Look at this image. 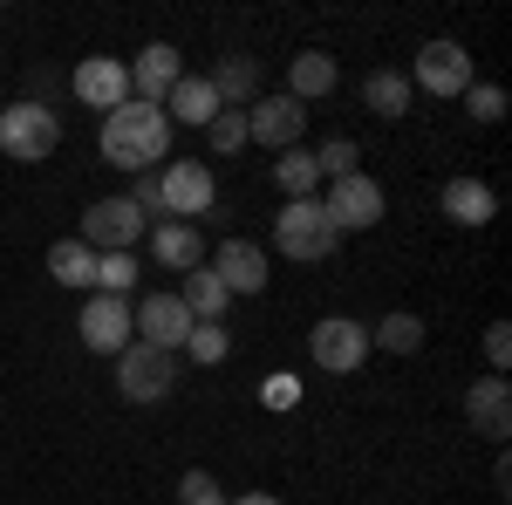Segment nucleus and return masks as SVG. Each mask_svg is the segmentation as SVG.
Wrapping results in <instances>:
<instances>
[{
    "label": "nucleus",
    "instance_id": "2",
    "mask_svg": "<svg viewBox=\"0 0 512 505\" xmlns=\"http://www.w3.org/2000/svg\"><path fill=\"white\" fill-rule=\"evenodd\" d=\"M55 144H62V117L41 96L0 110V151L14 157V164H41V157H55Z\"/></svg>",
    "mask_w": 512,
    "mask_h": 505
},
{
    "label": "nucleus",
    "instance_id": "18",
    "mask_svg": "<svg viewBox=\"0 0 512 505\" xmlns=\"http://www.w3.org/2000/svg\"><path fill=\"white\" fill-rule=\"evenodd\" d=\"M444 219H458V226H492V219H499V192H492L485 178H451V185H444Z\"/></svg>",
    "mask_w": 512,
    "mask_h": 505
},
{
    "label": "nucleus",
    "instance_id": "25",
    "mask_svg": "<svg viewBox=\"0 0 512 505\" xmlns=\"http://www.w3.org/2000/svg\"><path fill=\"white\" fill-rule=\"evenodd\" d=\"M48 273H55L62 287H82V294H89V280H96V253H89L82 239H55V246H48Z\"/></svg>",
    "mask_w": 512,
    "mask_h": 505
},
{
    "label": "nucleus",
    "instance_id": "26",
    "mask_svg": "<svg viewBox=\"0 0 512 505\" xmlns=\"http://www.w3.org/2000/svg\"><path fill=\"white\" fill-rule=\"evenodd\" d=\"M369 349H390V355H417L424 349V321H417V314H383V321H376V328H369Z\"/></svg>",
    "mask_w": 512,
    "mask_h": 505
},
{
    "label": "nucleus",
    "instance_id": "4",
    "mask_svg": "<svg viewBox=\"0 0 512 505\" xmlns=\"http://www.w3.org/2000/svg\"><path fill=\"white\" fill-rule=\"evenodd\" d=\"M117 389H123V403H164L178 389V355L151 349V342H130L117 355Z\"/></svg>",
    "mask_w": 512,
    "mask_h": 505
},
{
    "label": "nucleus",
    "instance_id": "29",
    "mask_svg": "<svg viewBox=\"0 0 512 505\" xmlns=\"http://www.w3.org/2000/svg\"><path fill=\"white\" fill-rule=\"evenodd\" d=\"M205 144L219 157H233V151H246V110H219V117L205 123Z\"/></svg>",
    "mask_w": 512,
    "mask_h": 505
},
{
    "label": "nucleus",
    "instance_id": "9",
    "mask_svg": "<svg viewBox=\"0 0 512 505\" xmlns=\"http://www.w3.org/2000/svg\"><path fill=\"white\" fill-rule=\"evenodd\" d=\"M130 328H137V342L178 355L185 342H192L198 321L185 314V301H178V294H144V301H130Z\"/></svg>",
    "mask_w": 512,
    "mask_h": 505
},
{
    "label": "nucleus",
    "instance_id": "14",
    "mask_svg": "<svg viewBox=\"0 0 512 505\" xmlns=\"http://www.w3.org/2000/svg\"><path fill=\"white\" fill-rule=\"evenodd\" d=\"M69 82H76L82 103H89V110H103V117L130 103V62H117V55H89Z\"/></svg>",
    "mask_w": 512,
    "mask_h": 505
},
{
    "label": "nucleus",
    "instance_id": "8",
    "mask_svg": "<svg viewBox=\"0 0 512 505\" xmlns=\"http://www.w3.org/2000/svg\"><path fill=\"white\" fill-rule=\"evenodd\" d=\"M82 246H89V253H130V246H137V239H144V212H137V205H130V198H96V205H89V212H82Z\"/></svg>",
    "mask_w": 512,
    "mask_h": 505
},
{
    "label": "nucleus",
    "instance_id": "32",
    "mask_svg": "<svg viewBox=\"0 0 512 505\" xmlns=\"http://www.w3.org/2000/svg\"><path fill=\"white\" fill-rule=\"evenodd\" d=\"M315 164H321V178H349L355 171V144L349 137H328V144L315 151Z\"/></svg>",
    "mask_w": 512,
    "mask_h": 505
},
{
    "label": "nucleus",
    "instance_id": "13",
    "mask_svg": "<svg viewBox=\"0 0 512 505\" xmlns=\"http://www.w3.org/2000/svg\"><path fill=\"white\" fill-rule=\"evenodd\" d=\"M178 76H185V55H178L171 41H144V55L130 62V96L164 110V96L178 89Z\"/></svg>",
    "mask_w": 512,
    "mask_h": 505
},
{
    "label": "nucleus",
    "instance_id": "3",
    "mask_svg": "<svg viewBox=\"0 0 512 505\" xmlns=\"http://www.w3.org/2000/svg\"><path fill=\"white\" fill-rule=\"evenodd\" d=\"M274 246L287 260H328V253L342 246V233H335V219L321 212V198H287L280 219H274Z\"/></svg>",
    "mask_w": 512,
    "mask_h": 505
},
{
    "label": "nucleus",
    "instance_id": "31",
    "mask_svg": "<svg viewBox=\"0 0 512 505\" xmlns=\"http://www.w3.org/2000/svg\"><path fill=\"white\" fill-rule=\"evenodd\" d=\"M178 505H226V492H219L212 471H185L178 478Z\"/></svg>",
    "mask_w": 512,
    "mask_h": 505
},
{
    "label": "nucleus",
    "instance_id": "17",
    "mask_svg": "<svg viewBox=\"0 0 512 505\" xmlns=\"http://www.w3.org/2000/svg\"><path fill=\"white\" fill-rule=\"evenodd\" d=\"M151 260H158L164 273L205 267V253H198V226H185V219H158V226H151Z\"/></svg>",
    "mask_w": 512,
    "mask_h": 505
},
{
    "label": "nucleus",
    "instance_id": "21",
    "mask_svg": "<svg viewBox=\"0 0 512 505\" xmlns=\"http://www.w3.org/2000/svg\"><path fill=\"white\" fill-rule=\"evenodd\" d=\"M410 76L403 69H376V76H362V110H376L383 123H396V117H410Z\"/></svg>",
    "mask_w": 512,
    "mask_h": 505
},
{
    "label": "nucleus",
    "instance_id": "1",
    "mask_svg": "<svg viewBox=\"0 0 512 505\" xmlns=\"http://www.w3.org/2000/svg\"><path fill=\"white\" fill-rule=\"evenodd\" d=\"M103 157L117 164V171H137L144 178V164H171V117H164L158 103H123V110H110L103 117Z\"/></svg>",
    "mask_w": 512,
    "mask_h": 505
},
{
    "label": "nucleus",
    "instance_id": "20",
    "mask_svg": "<svg viewBox=\"0 0 512 505\" xmlns=\"http://www.w3.org/2000/svg\"><path fill=\"white\" fill-rule=\"evenodd\" d=\"M335 82H342V69H335V55H321V48H308V55L287 62V96H294L301 110H308L315 96H328Z\"/></svg>",
    "mask_w": 512,
    "mask_h": 505
},
{
    "label": "nucleus",
    "instance_id": "7",
    "mask_svg": "<svg viewBox=\"0 0 512 505\" xmlns=\"http://www.w3.org/2000/svg\"><path fill=\"white\" fill-rule=\"evenodd\" d=\"M383 185L369 178V171H349V178H328V198H321V212L335 219V233H369L376 219H383Z\"/></svg>",
    "mask_w": 512,
    "mask_h": 505
},
{
    "label": "nucleus",
    "instance_id": "24",
    "mask_svg": "<svg viewBox=\"0 0 512 505\" xmlns=\"http://www.w3.org/2000/svg\"><path fill=\"white\" fill-rule=\"evenodd\" d=\"M274 185L287 198H321V164H315V151H301V144H294V151H280L274 157Z\"/></svg>",
    "mask_w": 512,
    "mask_h": 505
},
{
    "label": "nucleus",
    "instance_id": "19",
    "mask_svg": "<svg viewBox=\"0 0 512 505\" xmlns=\"http://www.w3.org/2000/svg\"><path fill=\"white\" fill-rule=\"evenodd\" d=\"M205 82H212L219 110H253V96H260V62H253V55H226Z\"/></svg>",
    "mask_w": 512,
    "mask_h": 505
},
{
    "label": "nucleus",
    "instance_id": "22",
    "mask_svg": "<svg viewBox=\"0 0 512 505\" xmlns=\"http://www.w3.org/2000/svg\"><path fill=\"white\" fill-rule=\"evenodd\" d=\"M164 117H171V130H178V123H212L219 117V96H212V82L205 76H178V89H171V96H164Z\"/></svg>",
    "mask_w": 512,
    "mask_h": 505
},
{
    "label": "nucleus",
    "instance_id": "35",
    "mask_svg": "<svg viewBox=\"0 0 512 505\" xmlns=\"http://www.w3.org/2000/svg\"><path fill=\"white\" fill-rule=\"evenodd\" d=\"M226 505H287V499H274V492H239V499H226Z\"/></svg>",
    "mask_w": 512,
    "mask_h": 505
},
{
    "label": "nucleus",
    "instance_id": "33",
    "mask_svg": "<svg viewBox=\"0 0 512 505\" xmlns=\"http://www.w3.org/2000/svg\"><path fill=\"white\" fill-rule=\"evenodd\" d=\"M485 362H492V376H506V362H512V328L506 321L485 328Z\"/></svg>",
    "mask_w": 512,
    "mask_h": 505
},
{
    "label": "nucleus",
    "instance_id": "30",
    "mask_svg": "<svg viewBox=\"0 0 512 505\" xmlns=\"http://www.w3.org/2000/svg\"><path fill=\"white\" fill-rule=\"evenodd\" d=\"M465 103H472V123H499L506 117V89H499V82H472Z\"/></svg>",
    "mask_w": 512,
    "mask_h": 505
},
{
    "label": "nucleus",
    "instance_id": "11",
    "mask_svg": "<svg viewBox=\"0 0 512 505\" xmlns=\"http://www.w3.org/2000/svg\"><path fill=\"white\" fill-rule=\"evenodd\" d=\"M410 89H424V96H465V89H472V55H465L458 41H444V35L424 41Z\"/></svg>",
    "mask_w": 512,
    "mask_h": 505
},
{
    "label": "nucleus",
    "instance_id": "28",
    "mask_svg": "<svg viewBox=\"0 0 512 505\" xmlns=\"http://www.w3.org/2000/svg\"><path fill=\"white\" fill-rule=\"evenodd\" d=\"M185 355H192L198 369L226 362V355H233V335H226V321H198V328H192V342H185Z\"/></svg>",
    "mask_w": 512,
    "mask_h": 505
},
{
    "label": "nucleus",
    "instance_id": "6",
    "mask_svg": "<svg viewBox=\"0 0 512 505\" xmlns=\"http://www.w3.org/2000/svg\"><path fill=\"white\" fill-rule=\"evenodd\" d=\"M308 355H315V369H328V376H355L369 362V328L349 321V314H328V321L308 328Z\"/></svg>",
    "mask_w": 512,
    "mask_h": 505
},
{
    "label": "nucleus",
    "instance_id": "10",
    "mask_svg": "<svg viewBox=\"0 0 512 505\" xmlns=\"http://www.w3.org/2000/svg\"><path fill=\"white\" fill-rule=\"evenodd\" d=\"M301 130H308V110L280 89V96H253V110H246V144H267V151H294L301 144Z\"/></svg>",
    "mask_w": 512,
    "mask_h": 505
},
{
    "label": "nucleus",
    "instance_id": "27",
    "mask_svg": "<svg viewBox=\"0 0 512 505\" xmlns=\"http://www.w3.org/2000/svg\"><path fill=\"white\" fill-rule=\"evenodd\" d=\"M89 287L130 301V287H137V260H130V253H96V280H89Z\"/></svg>",
    "mask_w": 512,
    "mask_h": 505
},
{
    "label": "nucleus",
    "instance_id": "15",
    "mask_svg": "<svg viewBox=\"0 0 512 505\" xmlns=\"http://www.w3.org/2000/svg\"><path fill=\"white\" fill-rule=\"evenodd\" d=\"M465 417H472L478 437L506 444V437H512V383H506V376H478V383L465 389Z\"/></svg>",
    "mask_w": 512,
    "mask_h": 505
},
{
    "label": "nucleus",
    "instance_id": "23",
    "mask_svg": "<svg viewBox=\"0 0 512 505\" xmlns=\"http://www.w3.org/2000/svg\"><path fill=\"white\" fill-rule=\"evenodd\" d=\"M178 301H185V314H192V321H219V314L233 308V294L219 287V273H212V267H192V273H185Z\"/></svg>",
    "mask_w": 512,
    "mask_h": 505
},
{
    "label": "nucleus",
    "instance_id": "5",
    "mask_svg": "<svg viewBox=\"0 0 512 505\" xmlns=\"http://www.w3.org/2000/svg\"><path fill=\"white\" fill-rule=\"evenodd\" d=\"M158 192H164V219H185V226H198V219H212V205H219V185H212V164H164L158 171Z\"/></svg>",
    "mask_w": 512,
    "mask_h": 505
},
{
    "label": "nucleus",
    "instance_id": "16",
    "mask_svg": "<svg viewBox=\"0 0 512 505\" xmlns=\"http://www.w3.org/2000/svg\"><path fill=\"white\" fill-rule=\"evenodd\" d=\"M205 267L219 273V287H226V294H267V253H260L253 239H226Z\"/></svg>",
    "mask_w": 512,
    "mask_h": 505
},
{
    "label": "nucleus",
    "instance_id": "12",
    "mask_svg": "<svg viewBox=\"0 0 512 505\" xmlns=\"http://www.w3.org/2000/svg\"><path fill=\"white\" fill-rule=\"evenodd\" d=\"M76 328H82V349H89V355H123L130 342H137V328H130V301H117V294H89Z\"/></svg>",
    "mask_w": 512,
    "mask_h": 505
},
{
    "label": "nucleus",
    "instance_id": "34",
    "mask_svg": "<svg viewBox=\"0 0 512 505\" xmlns=\"http://www.w3.org/2000/svg\"><path fill=\"white\" fill-rule=\"evenodd\" d=\"M294 396H301V389H294V376H267V403H274V410H287Z\"/></svg>",
    "mask_w": 512,
    "mask_h": 505
}]
</instances>
